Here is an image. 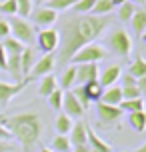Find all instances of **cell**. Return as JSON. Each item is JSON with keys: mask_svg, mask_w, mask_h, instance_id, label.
Segmentation results:
<instances>
[{"mask_svg": "<svg viewBox=\"0 0 146 152\" xmlns=\"http://www.w3.org/2000/svg\"><path fill=\"white\" fill-rule=\"evenodd\" d=\"M112 24L110 16H88L76 14L64 20L60 32V44H58V56L56 66L66 68L70 64V58L88 42H94L96 38Z\"/></svg>", "mask_w": 146, "mask_h": 152, "instance_id": "6da1fadb", "label": "cell"}, {"mask_svg": "<svg viewBox=\"0 0 146 152\" xmlns=\"http://www.w3.org/2000/svg\"><path fill=\"white\" fill-rule=\"evenodd\" d=\"M2 126L10 132V136L20 144L22 152H32L38 144L40 136L44 132V122L38 112H16V114H0Z\"/></svg>", "mask_w": 146, "mask_h": 152, "instance_id": "7a4b0ae2", "label": "cell"}, {"mask_svg": "<svg viewBox=\"0 0 146 152\" xmlns=\"http://www.w3.org/2000/svg\"><path fill=\"white\" fill-rule=\"evenodd\" d=\"M106 46L118 58H130V54H132V38L124 28H116V30L110 32Z\"/></svg>", "mask_w": 146, "mask_h": 152, "instance_id": "3957f363", "label": "cell"}, {"mask_svg": "<svg viewBox=\"0 0 146 152\" xmlns=\"http://www.w3.org/2000/svg\"><path fill=\"white\" fill-rule=\"evenodd\" d=\"M96 116H98V128L102 130H120V118L124 112L118 106H110V104H102L96 102Z\"/></svg>", "mask_w": 146, "mask_h": 152, "instance_id": "277c9868", "label": "cell"}, {"mask_svg": "<svg viewBox=\"0 0 146 152\" xmlns=\"http://www.w3.org/2000/svg\"><path fill=\"white\" fill-rule=\"evenodd\" d=\"M10 36L16 38L18 42H22L24 46H32L36 42V32H34V26H32L26 18H20V16H12L10 20Z\"/></svg>", "mask_w": 146, "mask_h": 152, "instance_id": "5b68a950", "label": "cell"}, {"mask_svg": "<svg viewBox=\"0 0 146 152\" xmlns=\"http://www.w3.org/2000/svg\"><path fill=\"white\" fill-rule=\"evenodd\" d=\"M104 58H106V50L102 48V44H98V42H88V44H84L70 58V64H92V62L98 64Z\"/></svg>", "mask_w": 146, "mask_h": 152, "instance_id": "8992f818", "label": "cell"}, {"mask_svg": "<svg viewBox=\"0 0 146 152\" xmlns=\"http://www.w3.org/2000/svg\"><path fill=\"white\" fill-rule=\"evenodd\" d=\"M36 44H38V50L44 54L54 52L58 44H60V32L56 28H42L36 36Z\"/></svg>", "mask_w": 146, "mask_h": 152, "instance_id": "52a82bcc", "label": "cell"}, {"mask_svg": "<svg viewBox=\"0 0 146 152\" xmlns=\"http://www.w3.org/2000/svg\"><path fill=\"white\" fill-rule=\"evenodd\" d=\"M30 82H32L30 78H22L20 82H0V104L6 106L8 102L14 96H18Z\"/></svg>", "mask_w": 146, "mask_h": 152, "instance_id": "ba28073f", "label": "cell"}, {"mask_svg": "<svg viewBox=\"0 0 146 152\" xmlns=\"http://www.w3.org/2000/svg\"><path fill=\"white\" fill-rule=\"evenodd\" d=\"M54 68H56V54H54V52L44 54V56L38 58L36 64L32 66L28 78H30V80H34V78H42V76H46V74H52Z\"/></svg>", "mask_w": 146, "mask_h": 152, "instance_id": "9c48e42d", "label": "cell"}, {"mask_svg": "<svg viewBox=\"0 0 146 152\" xmlns=\"http://www.w3.org/2000/svg\"><path fill=\"white\" fill-rule=\"evenodd\" d=\"M30 16H32V22L40 28H52V24L58 20V12L46 6H38L36 10L30 12Z\"/></svg>", "mask_w": 146, "mask_h": 152, "instance_id": "30bf717a", "label": "cell"}, {"mask_svg": "<svg viewBox=\"0 0 146 152\" xmlns=\"http://www.w3.org/2000/svg\"><path fill=\"white\" fill-rule=\"evenodd\" d=\"M76 66V86H82L86 82H96L100 76V68L96 62L92 64H74Z\"/></svg>", "mask_w": 146, "mask_h": 152, "instance_id": "8fae6325", "label": "cell"}, {"mask_svg": "<svg viewBox=\"0 0 146 152\" xmlns=\"http://www.w3.org/2000/svg\"><path fill=\"white\" fill-rule=\"evenodd\" d=\"M62 110H64V114H68L70 118L74 120H82V116L86 114V110L82 106H80V102L76 100V96H74V92L68 90L64 92V100H62Z\"/></svg>", "mask_w": 146, "mask_h": 152, "instance_id": "7c38bea8", "label": "cell"}, {"mask_svg": "<svg viewBox=\"0 0 146 152\" xmlns=\"http://www.w3.org/2000/svg\"><path fill=\"white\" fill-rule=\"evenodd\" d=\"M86 126H88V122H84V120H76L74 124H72V130H70V136H68L72 146H84V144H88Z\"/></svg>", "mask_w": 146, "mask_h": 152, "instance_id": "4fadbf2b", "label": "cell"}, {"mask_svg": "<svg viewBox=\"0 0 146 152\" xmlns=\"http://www.w3.org/2000/svg\"><path fill=\"white\" fill-rule=\"evenodd\" d=\"M120 76H122V66H120V64H110V66L98 76V82L102 84V88H108V86H112V84L118 82Z\"/></svg>", "mask_w": 146, "mask_h": 152, "instance_id": "5bb4252c", "label": "cell"}, {"mask_svg": "<svg viewBox=\"0 0 146 152\" xmlns=\"http://www.w3.org/2000/svg\"><path fill=\"white\" fill-rule=\"evenodd\" d=\"M86 136H88V146L94 152H112V146L108 144L104 138H100L92 126H86Z\"/></svg>", "mask_w": 146, "mask_h": 152, "instance_id": "9a60e30c", "label": "cell"}, {"mask_svg": "<svg viewBox=\"0 0 146 152\" xmlns=\"http://www.w3.org/2000/svg\"><path fill=\"white\" fill-rule=\"evenodd\" d=\"M36 60H38L36 50H34L32 46H24L22 54H20V64H22V76L24 78H28V74H30L32 66L36 64Z\"/></svg>", "mask_w": 146, "mask_h": 152, "instance_id": "2e32d148", "label": "cell"}, {"mask_svg": "<svg viewBox=\"0 0 146 152\" xmlns=\"http://www.w3.org/2000/svg\"><path fill=\"white\" fill-rule=\"evenodd\" d=\"M100 102H102V104H110V106H118V104L122 102V88H120L118 84H112V86L104 88Z\"/></svg>", "mask_w": 146, "mask_h": 152, "instance_id": "e0dca14e", "label": "cell"}, {"mask_svg": "<svg viewBox=\"0 0 146 152\" xmlns=\"http://www.w3.org/2000/svg\"><path fill=\"white\" fill-rule=\"evenodd\" d=\"M58 84H60V90H64V92L72 90V88L76 86V66H74V64H70V66L64 68Z\"/></svg>", "mask_w": 146, "mask_h": 152, "instance_id": "ac0fdd59", "label": "cell"}, {"mask_svg": "<svg viewBox=\"0 0 146 152\" xmlns=\"http://www.w3.org/2000/svg\"><path fill=\"white\" fill-rule=\"evenodd\" d=\"M6 72L16 82H20L24 76H22V64H20V54H10L8 56V66H6Z\"/></svg>", "mask_w": 146, "mask_h": 152, "instance_id": "d6986e66", "label": "cell"}, {"mask_svg": "<svg viewBox=\"0 0 146 152\" xmlns=\"http://www.w3.org/2000/svg\"><path fill=\"white\" fill-rule=\"evenodd\" d=\"M146 106V100L140 96V98H130V100H122L118 108L122 110L124 114H132V112H142Z\"/></svg>", "mask_w": 146, "mask_h": 152, "instance_id": "ffe728a7", "label": "cell"}, {"mask_svg": "<svg viewBox=\"0 0 146 152\" xmlns=\"http://www.w3.org/2000/svg\"><path fill=\"white\" fill-rule=\"evenodd\" d=\"M56 88H58V80L54 78V74H46V76H42V80H40L38 94H40V96H44V98H48Z\"/></svg>", "mask_w": 146, "mask_h": 152, "instance_id": "44dd1931", "label": "cell"}, {"mask_svg": "<svg viewBox=\"0 0 146 152\" xmlns=\"http://www.w3.org/2000/svg\"><path fill=\"white\" fill-rule=\"evenodd\" d=\"M82 90H84L86 98L90 100V102H100L104 88H102V84L96 80V82H86V84H82Z\"/></svg>", "mask_w": 146, "mask_h": 152, "instance_id": "7402d4cb", "label": "cell"}, {"mask_svg": "<svg viewBox=\"0 0 146 152\" xmlns=\"http://www.w3.org/2000/svg\"><path fill=\"white\" fill-rule=\"evenodd\" d=\"M130 24H132V30L134 34H142L146 30V8H136L134 16L130 18Z\"/></svg>", "mask_w": 146, "mask_h": 152, "instance_id": "603a6c76", "label": "cell"}, {"mask_svg": "<svg viewBox=\"0 0 146 152\" xmlns=\"http://www.w3.org/2000/svg\"><path fill=\"white\" fill-rule=\"evenodd\" d=\"M72 124H74V120L70 118L68 114L60 112L58 116H56V120H54V128H56V132H58V134H64V136H68L70 130H72Z\"/></svg>", "mask_w": 146, "mask_h": 152, "instance_id": "cb8c5ba5", "label": "cell"}, {"mask_svg": "<svg viewBox=\"0 0 146 152\" xmlns=\"http://www.w3.org/2000/svg\"><path fill=\"white\" fill-rule=\"evenodd\" d=\"M128 74H132L136 80H140L142 76H146V58L142 54H138V56L134 58V62L128 66Z\"/></svg>", "mask_w": 146, "mask_h": 152, "instance_id": "d4e9b609", "label": "cell"}, {"mask_svg": "<svg viewBox=\"0 0 146 152\" xmlns=\"http://www.w3.org/2000/svg\"><path fill=\"white\" fill-rule=\"evenodd\" d=\"M128 122H130V126L138 134H142V132H146V110H142V112H132L128 114Z\"/></svg>", "mask_w": 146, "mask_h": 152, "instance_id": "484cf974", "label": "cell"}, {"mask_svg": "<svg viewBox=\"0 0 146 152\" xmlns=\"http://www.w3.org/2000/svg\"><path fill=\"white\" fill-rule=\"evenodd\" d=\"M70 148H72V144H70L68 136L56 134V136L52 138V148H50L52 152H70Z\"/></svg>", "mask_w": 146, "mask_h": 152, "instance_id": "4316f807", "label": "cell"}, {"mask_svg": "<svg viewBox=\"0 0 146 152\" xmlns=\"http://www.w3.org/2000/svg\"><path fill=\"white\" fill-rule=\"evenodd\" d=\"M2 46H4V50H6L8 56H10V54H22V50H24V44L18 42V40L12 38V36L4 38V40H2Z\"/></svg>", "mask_w": 146, "mask_h": 152, "instance_id": "83f0119b", "label": "cell"}, {"mask_svg": "<svg viewBox=\"0 0 146 152\" xmlns=\"http://www.w3.org/2000/svg\"><path fill=\"white\" fill-rule=\"evenodd\" d=\"M136 12V4H132L130 0L128 2H124L118 6V18H120V22H130V18L134 16Z\"/></svg>", "mask_w": 146, "mask_h": 152, "instance_id": "f1b7e54d", "label": "cell"}, {"mask_svg": "<svg viewBox=\"0 0 146 152\" xmlns=\"http://www.w3.org/2000/svg\"><path fill=\"white\" fill-rule=\"evenodd\" d=\"M76 2H78V0H46L42 6L52 8V10H56V12H62V10H68V8H72Z\"/></svg>", "mask_w": 146, "mask_h": 152, "instance_id": "f546056e", "label": "cell"}, {"mask_svg": "<svg viewBox=\"0 0 146 152\" xmlns=\"http://www.w3.org/2000/svg\"><path fill=\"white\" fill-rule=\"evenodd\" d=\"M112 10H114L112 0H96L94 2V8H92V12L96 16H108Z\"/></svg>", "mask_w": 146, "mask_h": 152, "instance_id": "4dcf8cb0", "label": "cell"}, {"mask_svg": "<svg viewBox=\"0 0 146 152\" xmlns=\"http://www.w3.org/2000/svg\"><path fill=\"white\" fill-rule=\"evenodd\" d=\"M94 2L96 0H78L76 4L72 6V10H74V14H88V12H92Z\"/></svg>", "mask_w": 146, "mask_h": 152, "instance_id": "1f68e13d", "label": "cell"}, {"mask_svg": "<svg viewBox=\"0 0 146 152\" xmlns=\"http://www.w3.org/2000/svg\"><path fill=\"white\" fill-rule=\"evenodd\" d=\"M62 100H64V90L56 88V90L48 96V104H50V108H54V110H60L62 108Z\"/></svg>", "mask_w": 146, "mask_h": 152, "instance_id": "d6a6232c", "label": "cell"}, {"mask_svg": "<svg viewBox=\"0 0 146 152\" xmlns=\"http://www.w3.org/2000/svg\"><path fill=\"white\" fill-rule=\"evenodd\" d=\"M0 12H2V14H10V16L18 14L16 0H0Z\"/></svg>", "mask_w": 146, "mask_h": 152, "instance_id": "836d02e7", "label": "cell"}, {"mask_svg": "<svg viewBox=\"0 0 146 152\" xmlns=\"http://www.w3.org/2000/svg\"><path fill=\"white\" fill-rule=\"evenodd\" d=\"M16 6H18V14H20V18L30 16V12L34 10V6H32V0H16Z\"/></svg>", "mask_w": 146, "mask_h": 152, "instance_id": "e575fe53", "label": "cell"}, {"mask_svg": "<svg viewBox=\"0 0 146 152\" xmlns=\"http://www.w3.org/2000/svg\"><path fill=\"white\" fill-rule=\"evenodd\" d=\"M122 88V100H130V98H140L142 92H140L138 84L136 86H120Z\"/></svg>", "mask_w": 146, "mask_h": 152, "instance_id": "d590c367", "label": "cell"}, {"mask_svg": "<svg viewBox=\"0 0 146 152\" xmlns=\"http://www.w3.org/2000/svg\"><path fill=\"white\" fill-rule=\"evenodd\" d=\"M74 96H76V100L80 102V106L84 108V110H88V106H90V100L86 98V94H84V90H82V86H74Z\"/></svg>", "mask_w": 146, "mask_h": 152, "instance_id": "8d00e7d4", "label": "cell"}, {"mask_svg": "<svg viewBox=\"0 0 146 152\" xmlns=\"http://www.w3.org/2000/svg\"><path fill=\"white\" fill-rule=\"evenodd\" d=\"M6 66H8V54H6V50H4L2 42H0V70L6 72Z\"/></svg>", "mask_w": 146, "mask_h": 152, "instance_id": "74e56055", "label": "cell"}, {"mask_svg": "<svg viewBox=\"0 0 146 152\" xmlns=\"http://www.w3.org/2000/svg\"><path fill=\"white\" fill-rule=\"evenodd\" d=\"M8 36H10V24H8V20H0V40Z\"/></svg>", "mask_w": 146, "mask_h": 152, "instance_id": "f35d334b", "label": "cell"}, {"mask_svg": "<svg viewBox=\"0 0 146 152\" xmlns=\"http://www.w3.org/2000/svg\"><path fill=\"white\" fill-rule=\"evenodd\" d=\"M120 80H122V86H136V84H138V80H136L132 74H128V72L120 76Z\"/></svg>", "mask_w": 146, "mask_h": 152, "instance_id": "ab89813d", "label": "cell"}, {"mask_svg": "<svg viewBox=\"0 0 146 152\" xmlns=\"http://www.w3.org/2000/svg\"><path fill=\"white\" fill-rule=\"evenodd\" d=\"M14 148L12 140H0V152H14Z\"/></svg>", "mask_w": 146, "mask_h": 152, "instance_id": "60d3db41", "label": "cell"}, {"mask_svg": "<svg viewBox=\"0 0 146 152\" xmlns=\"http://www.w3.org/2000/svg\"><path fill=\"white\" fill-rule=\"evenodd\" d=\"M0 140H12V136H10V132H8L4 126H2V122H0Z\"/></svg>", "mask_w": 146, "mask_h": 152, "instance_id": "b9f144b4", "label": "cell"}, {"mask_svg": "<svg viewBox=\"0 0 146 152\" xmlns=\"http://www.w3.org/2000/svg\"><path fill=\"white\" fill-rule=\"evenodd\" d=\"M138 88H140V92H142V96L146 94V76H142L138 80Z\"/></svg>", "mask_w": 146, "mask_h": 152, "instance_id": "7bdbcfd3", "label": "cell"}, {"mask_svg": "<svg viewBox=\"0 0 146 152\" xmlns=\"http://www.w3.org/2000/svg\"><path fill=\"white\" fill-rule=\"evenodd\" d=\"M72 152H94V150L88 144H84V146H74V150H72Z\"/></svg>", "mask_w": 146, "mask_h": 152, "instance_id": "ee69618b", "label": "cell"}, {"mask_svg": "<svg viewBox=\"0 0 146 152\" xmlns=\"http://www.w3.org/2000/svg\"><path fill=\"white\" fill-rule=\"evenodd\" d=\"M124 2H128V0H112V4H114V8H116V6H120V4H124Z\"/></svg>", "mask_w": 146, "mask_h": 152, "instance_id": "f6af8a7d", "label": "cell"}, {"mask_svg": "<svg viewBox=\"0 0 146 152\" xmlns=\"http://www.w3.org/2000/svg\"><path fill=\"white\" fill-rule=\"evenodd\" d=\"M134 152H146V142H144V144H140V146H138V148H136Z\"/></svg>", "mask_w": 146, "mask_h": 152, "instance_id": "bcb514c9", "label": "cell"}, {"mask_svg": "<svg viewBox=\"0 0 146 152\" xmlns=\"http://www.w3.org/2000/svg\"><path fill=\"white\" fill-rule=\"evenodd\" d=\"M132 4H146V0H130Z\"/></svg>", "mask_w": 146, "mask_h": 152, "instance_id": "7dc6e473", "label": "cell"}, {"mask_svg": "<svg viewBox=\"0 0 146 152\" xmlns=\"http://www.w3.org/2000/svg\"><path fill=\"white\" fill-rule=\"evenodd\" d=\"M140 36H142V42H144V44H146V30L142 32V34H140Z\"/></svg>", "mask_w": 146, "mask_h": 152, "instance_id": "c3c4849f", "label": "cell"}, {"mask_svg": "<svg viewBox=\"0 0 146 152\" xmlns=\"http://www.w3.org/2000/svg\"><path fill=\"white\" fill-rule=\"evenodd\" d=\"M40 152H52V150H50V148H42Z\"/></svg>", "mask_w": 146, "mask_h": 152, "instance_id": "681fc988", "label": "cell"}, {"mask_svg": "<svg viewBox=\"0 0 146 152\" xmlns=\"http://www.w3.org/2000/svg\"><path fill=\"white\" fill-rule=\"evenodd\" d=\"M44 2H46V0H38V4H44Z\"/></svg>", "mask_w": 146, "mask_h": 152, "instance_id": "f907efd6", "label": "cell"}, {"mask_svg": "<svg viewBox=\"0 0 146 152\" xmlns=\"http://www.w3.org/2000/svg\"><path fill=\"white\" fill-rule=\"evenodd\" d=\"M120 152H128V150H120Z\"/></svg>", "mask_w": 146, "mask_h": 152, "instance_id": "816d5d0a", "label": "cell"}]
</instances>
